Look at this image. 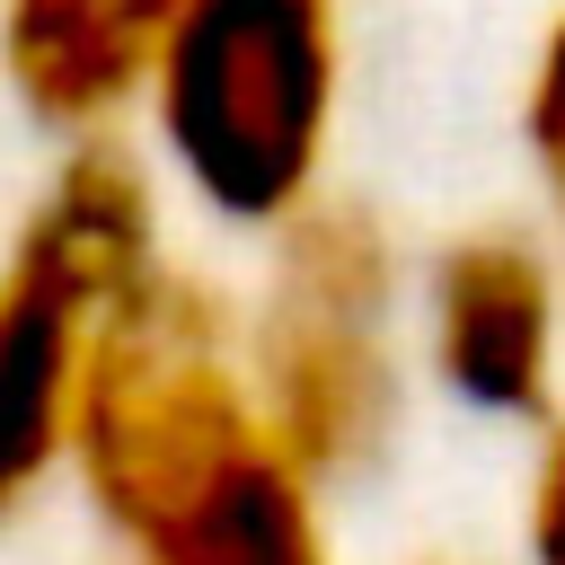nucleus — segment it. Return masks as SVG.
Instances as JSON below:
<instances>
[{"mask_svg": "<svg viewBox=\"0 0 565 565\" xmlns=\"http://www.w3.org/2000/svg\"><path fill=\"white\" fill-rule=\"evenodd\" d=\"M62 486L124 565H344L327 486L256 415L238 300L185 256L97 318Z\"/></svg>", "mask_w": 565, "mask_h": 565, "instance_id": "nucleus-1", "label": "nucleus"}, {"mask_svg": "<svg viewBox=\"0 0 565 565\" xmlns=\"http://www.w3.org/2000/svg\"><path fill=\"white\" fill-rule=\"evenodd\" d=\"M335 115L344 0H177L132 132L185 212L265 238L327 194Z\"/></svg>", "mask_w": 565, "mask_h": 565, "instance_id": "nucleus-2", "label": "nucleus"}, {"mask_svg": "<svg viewBox=\"0 0 565 565\" xmlns=\"http://www.w3.org/2000/svg\"><path fill=\"white\" fill-rule=\"evenodd\" d=\"M406 256L353 194H309L265 230V274L238 300V362L274 441L335 494L362 486L406 415Z\"/></svg>", "mask_w": 565, "mask_h": 565, "instance_id": "nucleus-3", "label": "nucleus"}, {"mask_svg": "<svg viewBox=\"0 0 565 565\" xmlns=\"http://www.w3.org/2000/svg\"><path fill=\"white\" fill-rule=\"evenodd\" d=\"M424 380L494 424H547L565 371V282L521 230H459L406 291Z\"/></svg>", "mask_w": 565, "mask_h": 565, "instance_id": "nucleus-4", "label": "nucleus"}, {"mask_svg": "<svg viewBox=\"0 0 565 565\" xmlns=\"http://www.w3.org/2000/svg\"><path fill=\"white\" fill-rule=\"evenodd\" d=\"M0 256L35 265L88 318L124 309L150 274H168L177 265V194H168L159 159L141 150V132L53 141L0 230Z\"/></svg>", "mask_w": 565, "mask_h": 565, "instance_id": "nucleus-5", "label": "nucleus"}, {"mask_svg": "<svg viewBox=\"0 0 565 565\" xmlns=\"http://www.w3.org/2000/svg\"><path fill=\"white\" fill-rule=\"evenodd\" d=\"M177 0H0V106L53 150L141 124Z\"/></svg>", "mask_w": 565, "mask_h": 565, "instance_id": "nucleus-6", "label": "nucleus"}, {"mask_svg": "<svg viewBox=\"0 0 565 565\" xmlns=\"http://www.w3.org/2000/svg\"><path fill=\"white\" fill-rule=\"evenodd\" d=\"M97 318L53 291L35 265L0 256V530L35 521V503L71 477V415Z\"/></svg>", "mask_w": 565, "mask_h": 565, "instance_id": "nucleus-7", "label": "nucleus"}, {"mask_svg": "<svg viewBox=\"0 0 565 565\" xmlns=\"http://www.w3.org/2000/svg\"><path fill=\"white\" fill-rule=\"evenodd\" d=\"M521 141H530V159H539V177H547V194H556V212H565V9H556V26H547L539 53H530Z\"/></svg>", "mask_w": 565, "mask_h": 565, "instance_id": "nucleus-8", "label": "nucleus"}, {"mask_svg": "<svg viewBox=\"0 0 565 565\" xmlns=\"http://www.w3.org/2000/svg\"><path fill=\"white\" fill-rule=\"evenodd\" d=\"M521 556L530 565H565V406L547 415L530 486H521Z\"/></svg>", "mask_w": 565, "mask_h": 565, "instance_id": "nucleus-9", "label": "nucleus"}]
</instances>
